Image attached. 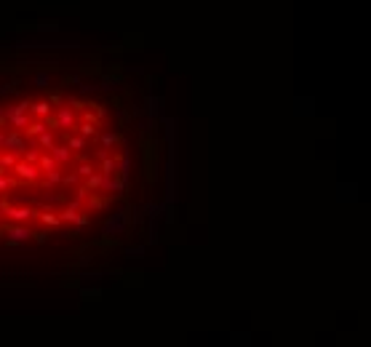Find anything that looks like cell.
<instances>
[{"mask_svg":"<svg viewBox=\"0 0 371 347\" xmlns=\"http://www.w3.org/2000/svg\"><path fill=\"white\" fill-rule=\"evenodd\" d=\"M53 144H56V142H53V131H43V133H38V147H46V150H51L53 147Z\"/></svg>","mask_w":371,"mask_h":347,"instance_id":"cell-11","label":"cell"},{"mask_svg":"<svg viewBox=\"0 0 371 347\" xmlns=\"http://www.w3.org/2000/svg\"><path fill=\"white\" fill-rule=\"evenodd\" d=\"M56 120H59V126H67V129H75V109H72V107H59Z\"/></svg>","mask_w":371,"mask_h":347,"instance_id":"cell-5","label":"cell"},{"mask_svg":"<svg viewBox=\"0 0 371 347\" xmlns=\"http://www.w3.org/2000/svg\"><path fill=\"white\" fill-rule=\"evenodd\" d=\"M46 129H48L46 120H35V123H27V133H29V136H38V133H43Z\"/></svg>","mask_w":371,"mask_h":347,"instance_id":"cell-14","label":"cell"},{"mask_svg":"<svg viewBox=\"0 0 371 347\" xmlns=\"http://www.w3.org/2000/svg\"><path fill=\"white\" fill-rule=\"evenodd\" d=\"M5 123H8V120H5V112L0 109V126H5Z\"/></svg>","mask_w":371,"mask_h":347,"instance_id":"cell-21","label":"cell"},{"mask_svg":"<svg viewBox=\"0 0 371 347\" xmlns=\"http://www.w3.org/2000/svg\"><path fill=\"white\" fill-rule=\"evenodd\" d=\"M29 112L38 115L40 120H46L48 115H51V102H32V105H29Z\"/></svg>","mask_w":371,"mask_h":347,"instance_id":"cell-8","label":"cell"},{"mask_svg":"<svg viewBox=\"0 0 371 347\" xmlns=\"http://www.w3.org/2000/svg\"><path fill=\"white\" fill-rule=\"evenodd\" d=\"M11 179H14V176L0 174V192H8V190H11Z\"/></svg>","mask_w":371,"mask_h":347,"instance_id":"cell-18","label":"cell"},{"mask_svg":"<svg viewBox=\"0 0 371 347\" xmlns=\"http://www.w3.org/2000/svg\"><path fill=\"white\" fill-rule=\"evenodd\" d=\"M3 142H5V133H3V131H0V147H3Z\"/></svg>","mask_w":371,"mask_h":347,"instance_id":"cell-22","label":"cell"},{"mask_svg":"<svg viewBox=\"0 0 371 347\" xmlns=\"http://www.w3.org/2000/svg\"><path fill=\"white\" fill-rule=\"evenodd\" d=\"M11 171L16 174V179H19V182H35L40 176V168L32 166V163H27V160H16V166L11 168Z\"/></svg>","mask_w":371,"mask_h":347,"instance_id":"cell-1","label":"cell"},{"mask_svg":"<svg viewBox=\"0 0 371 347\" xmlns=\"http://www.w3.org/2000/svg\"><path fill=\"white\" fill-rule=\"evenodd\" d=\"M75 129L78 131H80V136H96V123H88V120H86V123H80V126H75Z\"/></svg>","mask_w":371,"mask_h":347,"instance_id":"cell-16","label":"cell"},{"mask_svg":"<svg viewBox=\"0 0 371 347\" xmlns=\"http://www.w3.org/2000/svg\"><path fill=\"white\" fill-rule=\"evenodd\" d=\"M91 174H94V168H91V166H80V168H78V176H86V179H88Z\"/></svg>","mask_w":371,"mask_h":347,"instance_id":"cell-19","label":"cell"},{"mask_svg":"<svg viewBox=\"0 0 371 347\" xmlns=\"http://www.w3.org/2000/svg\"><path fill=\"white\" fill-rule=\"evenodd\" d=\"M3 147L8 150V152H16V155H22V152L27 150V147H24V139L19 136V131H16V129L5 133V142H3Z\"/></svg>","mask_w":371,"mask_h":347,"instance_id":"cell-3","label":"cell"},{"mask_svg":"<svg viewBox=\"0 0 371 347\" xmlns=\"http://www.w3.org/2000/svg\"><path fill=\"white\" fill-rule=\"evenodd\" d=\"M51 158L56 163H70L72 160V150L67 147V144H53V147H51Z\"/></svg>","mask_w":371,"mask_h":347,"instance_id":"cell-6","label":"cell"},{"mask_svg":"<svg viewBox=\"0 0 371 347\" xmlns=\"http://www.w3.org/2000/svg\"><path fill=\"white\" fill-rule=\"evenodd\" d=\"M3 112H5V120L11 123V129H27L29 118H27L24 112H19V109H16V105H14V107H5Z\"/></svg>","mask_w":371,"mask_h":347,"instance_id":"cell-2","label":"cell"},{"mask_svg":"<svg viewBox=\"0 0 371 347\" xmlns=\"http://www.w3.org/2000/svg\"><path fill=\"white\" fill-rule=\"evenodd\" d=\"M38 216H40V222H43V224H48V227L62 224V222H59V216H53V214H38Z\"/></svg>","mask_w":371,"mask_h":347,"instance_id":"cell-17","label":"cell"},{"mask_svg":"<svg viewBox=\"0 0 371 347\" xmlns=\"http://www.w3.org/2000/svg\"><path fill=\"white\" fill-rule=\"evenodd\" d=\"M99 142H102V147H112V144H118L120 142V136H118V133H115V131H107V133H102V136H99Z\"/></svg>","mask_w":371,"mask_h":347,"instance_id":"cell-13","label":"cell"},{"mask_svg":"<svg viewBox=\"0 0 371 347\" xmlns=\"http://www.w3.org/2000/svg\"><path fill=\"white\" fill-rule=\"evenodd\" d=\"M38 168H43V171H56V168H59V163L53 160L51 155H40V160H38Z\"/></svg>","mask_w":371,"mask_h":347,"instance_id":"cell-12","label":"cell"},{"mask_svg":"<svg viewBox=\"0 0 371 347\" xmlns=\"http://www.w3.org/2000/svg\"><path fill=\"white\" fill-rule=\"evenodd\" d=\"M48 102H51V105H62V94H51V96H48Z\"/></svg>","mask_w":371,"mask_h":347,"instance_id":"cell-20","label":"cell"},{"mask_svg":"<svg viewBox=\"0 0 371 347\" xmlns=\"http://www.w3.org/2000/svg\"><path fill=\"white\" fill-rule=\"evenodd\" d=\"M16 152H8L5 150V155H0V168H3V171H8V168H14L16 166Z\"/></svg>","mask_w":371,"mask_h":347,"instance_id":"cell-9","label":"cell"},{"mask_svg":"<svg viewBox=\"0 0 371 347\" xmlns=\"http://www.w3.org/2000/svg\"><path fill=\"white\" fill-rule=\"evenodd\" d=\"M67 147H70V150H86L88 147V139L80 136V133H78V136H70V139H67Z\"/></svg>","mask_w":371,"mask_h":347,"instance_id":"cell-10","label":"cell"},{"mask_svg":"<svg viewBox=\"0 0 371 347\" xmlns=\"http://www.w3.org/2000/svg\"><path fill=\"white\" fill-rule=\"evenodd\" d=\"M46 185L51 187V185H64V176H62V171H46Z\"/></svg>","mask_w":371,"mask_h":347,"instance_id":"cell-15","label":"cell"},{"mask_svg":"<svg viewBox=\"0 0 371 347\" xmlns=\"http://www.w3.org/2000/svg\"><path fill=\"white\" fill-rule=\"evenodd\" d=\"M5 216L11 219V222H29V219L35 216V211H29V209H24V206H8V209L3 211Z\"/></svg>","mask_w":371,"mask_h":347,"instance_id":"cell-4","label":"cell"},{"mask_svg":"<svg viewBox=\"0 0 371 347\" xmlns=\"http://www.w3.org/2000/svg\"><path fill=\"white\" fill-rule=\"evenodd\" d=\"M5 235L11 238V243H24L32 233H29L27 227H16V224H14V227H5Z\"/></svg>","mask_w":371,"mask_h":347,"instance_id":"cell-7","label":"cell"}]
</instances>
